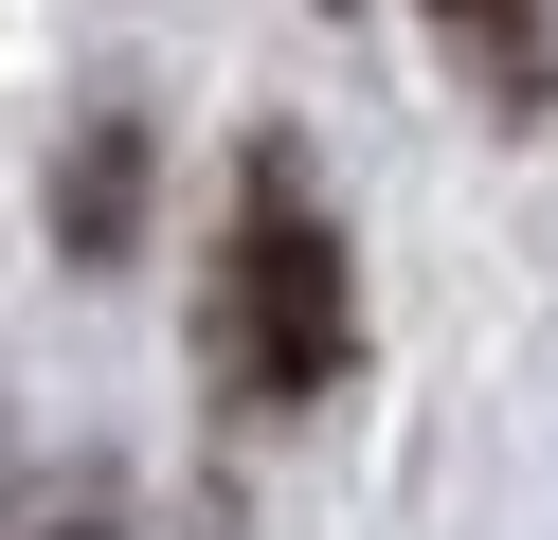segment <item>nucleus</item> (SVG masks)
<instances>
[{
	"label": "nucleus",
	"mask_w": 558,
	"mask_h": 540,
	"mask_svg": "<svg viewBox=\"0 0 558 540\" xmlns=\"http://www.w3.org/2000/svg\"><path fill=\"white\" fill-rule=\"evenodd\" d=\"M198 324H217V379L270 396V415L361 360V271H342V216L306 199L289 144L234 163V235H217V307H198Z\"/></svg>",
	"instance_id": "f257e3e1"
},
{
	"label": "nucleus",
	"mask_w": 558,
	"mask_h": 540,
	"mask_svg": "<svg viewBox=\"0 0 558 540\" xmlns=\"http://www.w3.org/2000/svg\"><path fill=\"white\" fill-rule=\"evenodd\" d=\"M433 36H450V72H469L486 108H541V91H558V55H541V0H433Z\"/></svg>",
	"instance_id": "f03ea898"
},
{
	"label": "nucleus",
	"mask_w": 558,
	"mask_h": 540,
	"mask_svg": "<svg viewBox=\"0 0 558 540\" xmlns=\"http://www.w3.org/2000/svg\"><path fill=\"white\" fill-rule=\"evenodd\" d=\"M54 235H73L90 271L145 235V127H90V144H73V180H54Z\"/></svg>",
	"instance_id": "7ed1b4c3"
},
{
	"label": "nucleus",
	"mask_w": 558,
	"mask_h": 540,
	"mask_svg": "<svg viewBox=\"0 0 558 540\" xmlns=\"http://www.w3.org/2000/svg\"><path fill=\"white\" fill-rule=\"evenodd\" d=\"M37 540H109V523H37Z\"/></svg>",
	"instance_id": "20e7f679"
}]
</instances>
